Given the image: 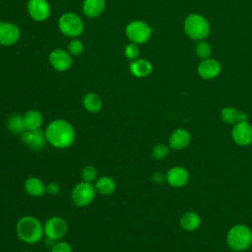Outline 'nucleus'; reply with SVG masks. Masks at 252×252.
I'll return each mask as SVG.
<instances>
[{"instance_id":"nucleus-19","label":"nucleus","mask_w":252,"mask_h":252,"mask_svg":"<svg viewBox=\"0 0 252 252\" xmlns=\"http://www.w3.org/2000/svg\"><path fill=\"white\" fill-rule=\"evenodd\" d=\"M129 71L136 78H145L152 73L153 65L145 58H137L131 61Z\"/></svg>"},{"instance_id":"nucleus-1","label":"nucleus","mask_w":252,"mask_h":252,"mask_svg":"<svg viewBox=\"0 0 252 252\" xmlns=\"http://www.w3.org/2000/svg\"><path fill=\"white\" fill-rule=\"evenodd\" d=\"M47 143L56 149H67L71 147L76 139V131L73 125L62 118L49 122L44 130Z\"/></svg>"},{"instance_id":"nucleus-31","label":"nucleus","mask_w":252,"mask_h":252,"mask_svg":"<svg viewBox=\"0 0 252 252\" xmlns=\"http://www.w3.org/2000/svg\"><path fill=\"white\" fill-rule=\"evenodd\" d=\"M50 252H73L72 246L66 241H57L52 247Z\"/></svg>"},{"instance_id":"nucleus-23","label":"nucleus","mask_w":252,"mask_h":252,"mask_svg":"<svg viewBox=\"0 0 252 252\" xmlns=\"http://www.w3.org/2000/svg\"><path fill=\"white\" fill-rule=\"evenodd\" d=\"M180 226L187 231L196 230L201 224V218L195 212L184 213L179 220Z\"/></svg>"},{"instance_id":"nucleus-4","label":"nucleus","mask_w":252,"mask_h":252,"mask_svg":"<svg viewBox=\"0 0 252 252\" xmlns=\"http://www.w3.org/2000/svg\"><path fill=\"white\" fill-rule=\"evenodd\" d=\"M184 32L188 37L193 40H203L210 33V25L208 21L200 14L188 15L183 24Z\"/></svg>"},{"instance_id":"nucleus-24","label":"nucleus","mask_w":252,"mask_h":252,"mask_svg":"<svg viewBox=\"0 0 252 252\" xmlns=\"http://www.w3.org/2000/svg\"><path fill=\"white\" fill-rule=\"evenodd\" d=\"M23 115L27 130L40 129L43 122V117L40 111L36 109H30Z\"/></svg>"},{"instance_id":"nucleus-21","label":"nucleus","mask_w":252,"mask_h":252,"mask_svg":"<svg viewBox=\"0 0 252 252\" xmlns=\"http://www.w3.org/2000/svg\"><path fill=\"white\" fill-rule=\"evenodd\" d=\"M82 104H83V107L88 112L96 113L101 110L103 102H102V99L99 94H97L96 93L90 92V93H87L83 96Z\"/></svg>"},{"instance_id":"nucleus-30","label":"nucleus","mask_w":252,"mask_h":252,"mask_svg":"<svg viewBox=\"0 0 252 252\" xmlns=\"http://www.w3.org/2000/svg\"><path fill=\"white\" fill-rule=\"evenodd\" d=\"M124 54H125L126 58L131 60V61L139 58V55H140L139 45L136 44V43H133V42H129L128 44L125 45Z\"/></svg>"},{"instance_id":"nucleus-3","label":"nucleus","mask_w":252,"mask_h":252,"mask_svg":"<svg viewBox=\"0 0 252 252\" xmlns=\"http://www.w3.org/2000/svg\"><path fill=\"white\" fill-rule=\"evenodd\" d=\"M226 243L232 250L244 251L252 245V230L245 224H235L227 231Z\"/></svg>"},{"instance_id":"nucleus-14","label":"nucleus","mask_w":252,"mask_h":252,"mask_svg":"<svg viewBox=\"0 0 252 252\" xmlns=\"http://www.w3.org/2000/svg\"><path fill=\"white\" fill-rule=\"evenodd\" d=\"M165 180L171 187L180 188L188 183L189 172L183 166H172L167 170L165 174Z\"/></svg>"},{"instance_id":"nucleus-29","label":"nucleus","mask_w":252,"mask_h":252,"mask_svg":"<svg viewBox=\"0 0 252 252\" xmlns=\"http://www.w3.org/2000/svg\"><path fill=\"white\" fill-rule=\"evenodd\" d=\"M168 153H169L168 146L164 144H157L152 150V157L157 160H160V159H163L165 157H167Z\"/></svg>"},{"instance_id":"nucleus-16","label":"nucleus","mask_w":252,"mask_h":252,"mask_svg":"<svg viewBox=\"0 0 252 252\" xmlns=\"http://www.w3.org/2000/svg\"><path fill=\"white\" fill-rule=\"evenodd\" d=\"M191 141L190 133L183 128L173 130L168 138V146L173 150H183L187 148Z\"/></svg>"},{"instance_id":"nucleus-7","label":"nucleus","mask_w":252,"mask_h":252,"mask_svg":"<svg viewBox=\"0 0 252 252\" xmlns=\"http://www.w3.org/2000/svg\"><path fill=\"white\" fill-rule=\"evenodd\" d=\"M96 190L93 183L80 181L71 191V200L77 207H87L94 199Z\"/></svg>"},{"instance_id":"nucleus-10","label":"nucleus","mask_w":252,"mask_h":252,"mask_svg":"<svg viewBox=\"0 0 252 252\" xmlns=\"http://www.w3.org/2000/svg\"><path fill=\"white\" fill-rule=\"evenodd\" d=\"M27 12L33 21L44 22L51 14V7L48 0H28Z\"/></svg>"},{"instance_id":"nucleus-17","label":"nucleus","mask_w":252,"mask_h":252,"mask_svg":"<svg viewBox=\"0 0 252 252\" xmlns=\"http://www.w3.org/2000/svg\"><path fill=\"white\" fill-rule=\"evenodd\" d=\"M24 189L28 195L35 198L42 197L46 194V184L35 176H31L25 180Z\"/></svg>"},{"instance_id":"nucleus-6","label":"nucleus","mask_w":252,"mask_h":252,"mask_svg":"<svg viewBox=\"0 0 252 252\" xmlns=\"http://www.w3.org/2000/svg\"><path fill=\"white\" fill-rule=\"evenodd\" d=\"M125 35L130 42L138 45L144 44L152 36V28L145 21L134 20L126 25Z\"/></svg>"},{"instance_id":"nucleus-27","label":"nucleus","mask_w":252,"mask_h":252,"mask_svg":"<svg viewBox=\"0 0 252 252\" xmlns=\"http://www.w3.org/2000/svg\"><path fill=\"white\" fill-rule=\"evenodd\" d=\"M84 49H85V45L83 41L78 37L71 38V40L68 42L67 50L73 57L80 56L84 52Z\"/></svg>"},{"instance_id":"nucleus-32","label":"nucleus","mask_w":252,"mask_h":252,"mask_svg":"<svg viewBox=\"0 0 252 252\" xmlns=\"http://www.w3.org/2000/svg\"><path fill=\"white\" fill-rule=\"evenodd\" d=\"M60 190V186L55 181H50L46 184V193L49 195H56Z\"/></svg>"},{"instance_id":"nucleus-34","label":"nucleus","mask_w":252,"mask_h":252,"mask_svg":"<svg viewBox=\"0 0 252 252\" xmlns=\"http://www.w3.org/2000/svg\"><path fill=\"white\" fill-rule=\"evenodd\" d=\"M228 252H238V251H235V250H232V249H231V250L228 251Z\"/></svg>"},{"instance_id":"nucleus-26","label":"nucleus","mask_w":252,"mask_h":252,"mask_svg":"<svg viewBox=\"0 0 252 252\" xmlns=\"http://www.w3.org/2000/svg\"><path fill=\"white\" fill-rule=\"evenodd\" d=\"M195 54L197 57L203 59H207L212 54V46L206 40H199L195 45Z\"/></svg>"},{"instance_id":"nucleus-12","label":"nucleus","mask_w":252,"mask_h":252,"mask_svg":"<svg viewBox=\"0 0 252 252\" xmlns=\"http://www.w3.org/2000/svg\"><path fill=\"white\" fill-rule=\"evenodd\" d=\"M231 137L236 145L240 147L249 146L252 143V125L248 120H243L234 124L231 131Z\"/></svg>"},{"instance_id":"nucleus-15","label":"nucleus","mask_w":252,"mask_h":252,"mask_svg":"<svg viewBox=\"0 0 252 252\" xmlns=\"http://www.w3.org/2000/svg\"><path fill=\"white\" fill-rule=\"evenodd\" d=\"M221 71V65L220 63L215 59V58H207L203 59L198 67H197V72L202 77L203 79L206 80H212L217 78Z\"/></svg>"},{"instance_id":"nucleus-8","label":"nucleus","mask_w":252,"mask_h":252,"mask_svg":"<svg viewBox=\"0 0 252 252\" xmlns=\"http://www.w3.org/2000/svg\"><path fill=\"white\" fill-rule=\"evenodd\" d=\"M68 222L65 219L58 216L50 217L43 224L44 235L49 240H59L68 232Z\"/></svg>"},{"instance_id":"nucleus-22","label":"nucleus","mask_w":252,"mask_h":252,"mask_svg":"<svg viewBox=\"0 0 252 252\" xmlns=\"http://www.w3.org/2000/svg\"><path fill=\"white\" fill-rule=\"evenodd\" d=\"M94 188L96 190V193L102 195V196H109L114 193L116 189V182L115 180L110 176H100L94 181Z\"/></svg>"},{"instance_id":"nucleus-35","label":"nucleus","mask_w":252,"mask_h":252,"mask_svg":"<svg viewBox=\"0 0 252 252\" xmlns=\"http://www.w3.org/2000/svg\"><path fill=\"white\" fill-rule=\"evenodd\" d=\"M22 252H32V251H22Z\"/></svg>"},{"instance_id":"nucleus-28","label":"nucleus","mask_w":252,"mask_h":252,"mask_svg":"<svg viewBox=\"0 0 252 252\" xmlns=\"http://www.w3.org/2000/svg\"><path fill=\"white\" fill-rule=\"evenodd\" d=\"M81 178H82V181L93 183L97 179L96 168L92 164L85 165L81 170Z\"/></svg>"},{"instance_id":"nucleus-20","label":"nucleus","mask_w":252,"mask_h":252,"mask_svg":"<svg viewBox=\"0 0 252 252\" xmlns=\"http://www.w3.org/2000/svg\"><path fill=\"white\" fill-rule=\"evenodd\" d=\"M220 118L221 120L226 123V124H230V125H234L240 121L243 120H247V115L246 113L238 110L237 108L233 107V106H226L223 107L220 110Z\"/></svg>"},{"instance_id":"nucleus-9","label":"nucleus","mask_w":252,"mask_h":252,"mask_svg":"<svg viewBox=\"0 0 252 252\" xmlns=\"http://www.w3.org/2000/svg\"><path fill=\"white\" fill-rule=\"evenodd\" d=\"M48 62L51 67L60 73L70 70L73 65V56L67 49L56 48L53 49L48 55Z\"/></svg>"},{"instance_id":"nucleus-2","label":"nucleus","mask_w":252,"mask_h":252,"mask_svg":"<svg viewBox=\"0 0 252 252\" xmlns=\"http://www.w3.org/2000/svg\"><path fill=\"white\" fill-rule=\"evenodd\" d=\"M16 233L22 242L35 244L44 236L43 224L33 216H24L16 223Z\"/></svg>"},{"instance_id":"nucleus-11","label":"nucleus","mask_w":252,"mask_h":252,"mask_svg":"<svg viewBox=\"0 0 252 252\" xmlns=\"http://www.w3.org/2000/svg\"><path fill=\"white\" fill-rule=\"evenodd\" d=\"M21 38L20 28L12 22L0 21V45L12 46Z\"/></svg>"},{"instance_id":"nucleus-5","label":"nucleus","mask_w":252,"mask_h":252,"mask_svg":"<svg viewBox=\"0 0 252 252\" xmlns=\"http://www.w3.org/2000/svg\"><path fill=\"white\" fill-rule=\"evenodd\" d=\"M58 29L62 34L70 38L80 36L84 30L85 24L81 16L74 12L63 13L58 19Z\"/></svg>"},{"instance_id":"nucleus-25","label":"nucleus","mask_w":252,"mask_h":252,"mask_svg":"<svg viewBox=\"0 0 252 252\" xmlns=\"http://www.w3.org/2000/svg\"><path fill=\"white\" fill-rule=\"evenodd\" d=\"M7 128L8 130L16 135H21L22 133H24L27 129H26V125H25V121H24V115L20 114V113H15L12 114L11 116H9V118L7 119Z\"/></svg>"},{"instance_id":"nucleus-18","label":"nucleus","mask_w":252,"mask_h":252,"mask_svg":"<svg viewBox=\"0 0 252 252\" xmlns=\"http://www.w3.org/2000/svg\"><path fill=\"white\" fill-rule=\"evenodd\" d=\"M106 8L105 0H84L82 4L83 14L88 18L99 17Z\"/></svg>"},{"instance_id":"nucleus-13","label":"nucleus","mask_w":252,"mask_h":252,"mask_svg":"<svg viewBox=\"0 0 252 252\" xmlns=\"http://www.w3.org/2000/svg\"><path fill=\"white\" fill-rule=\"evenodd\" d=\"M20 139L25 146L31 150L39 151L45 147L47 143L45 133L41 129L26 130L20 135Z\"/></svg>"},{"instance_id":"nucleus-33","label":"nucleus","mask_w":252,"mask_h":252,"mask_svg":"<svg viewBox=\"0 0 252 252\" xmlns=\"http://www.w3.org/2000/svg\"><path fill=\"white\" fill-rule=\"evenodd\" d=\"M152 180L156 184H160L165 180V175L162 174L161 172H155L152 175Z\"/></svg>"}]
</instances>
